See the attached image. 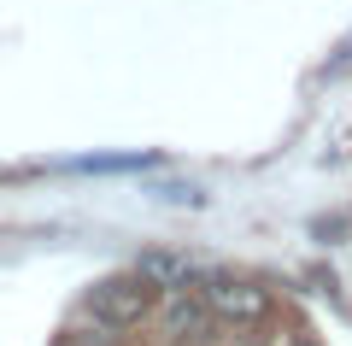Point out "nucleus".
Here are the masks:
<instances>
[{
	"label": "nucleus",
	"mask_w": 352,
	"mask_h": 346,
	"mask_svg": "<svg viewBox=\"0 0 352 346\" xmlns=\"http://www.w3.org/2000/svg\"><path fill=\"white\" fill-rule=\"evenodd\" d=\"M153 305H159V282H153L147 270L106 276V282H94V294H88V317L106 323V329H129V323H141Z\"/></svg>",
	"instance_id": "obj_1"
},
{
	"label": "nucleus",
	"mask_w": 352,
	"mask_h": 346,
	"mask_svg": "<svg viewBox=\"0 0 352 346\" xmlns=\"http://www.w3.org/2000/svg\"><path fill=\"white\" fill-rule=\"evenodd\" d=\"M206 299H212L217 323H264L270 317V294L241 282V276H212L206 282Z\"/></svg>",
	"instance_id": "obj_2"
},
{
	"label": "nucleus",
	"mask_w": 352,
	"mask_h": 346,
	"mask_svg": "<svg viewBox=\"0 0 352 346\" xmlns=\"http://www.w3.org/2000/svg\"><path fill=\"white\" fill-rule=\"evenodd\" d=\"M212 323H217V311H212V299H206V288H170V299H164V334L200 340Z\"/></svg>",
	"instance_id": "obj_3"
},
{
	"label": "nucleus",
	"mask_w": 352,
	"mask_h": 346,
	"mask_svg": "<svg viewBox=\"0 0 352 346\" xmlns=\"http://www.w3.org/2000/svg\"><path fill=\"white\" fill-rule=\"evenodd\" d=\"M135 270H147L159 288H188V259H170V252H147Z\"/></svg>",
	"instance_id": "obj_4"
},
{
	"label": "nucleus",
	"mask_w": 352,
	"mask_h": 346,
	"mask_svg": "<svg viewBox=\"0 0 352 346\" xmlns=\"http://www.w3.org/2000/svg\"><path fill=\"white\" fill-rule=\"evenodd\" d=\"M288 346H311V340H288Z\"/></svg>",
	"instance_id": "obj_5"
}]
</instances>
